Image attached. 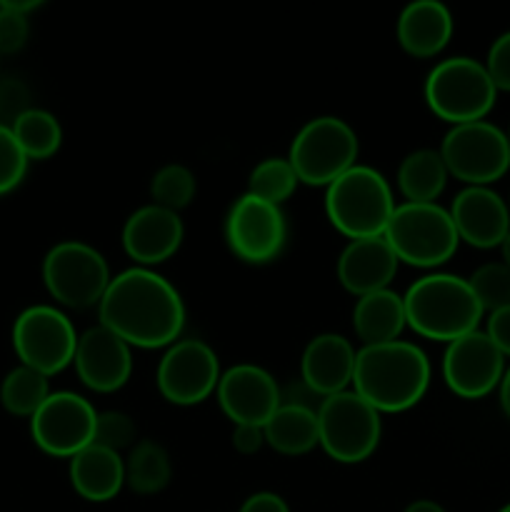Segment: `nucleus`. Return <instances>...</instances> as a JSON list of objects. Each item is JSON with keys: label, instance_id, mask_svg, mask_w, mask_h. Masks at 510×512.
Here are the masks:
<instances>
[{"label": "nucleus", "instance_id": "nucleus-11", "mask_svg": "<svg viewBox=\"0 0 510 512\" xmlns=\"http://www.w3.org/2000/svg\"><path fill=\"white\" fill-rule=\"evenodd\" d=\"M13 348L20 365L53 378L73 365L78 333L55 305H30L15 318Z\"/></svg>", "mask_w": 510, "mask_h": 512}, {"label": "nucleus", "instance_id": "nucleus-16", "mask_svg": "<svg viewBox=\"0 0 510 512\" xmlns=\"http://www.w3.org/2000/svg\"><path fill=\"white\" fill-rule=\"evenodd\" d=\"M215 398L230 423L260 425V428L283 405L278 380L268 370L253 363H238L223 370Z\"/></svg>", "mask_w": 510, "mask_h": 512}, {"label": "nucleus", "instance_id": "nucleus-34", "mask_svg": "<svg viewBox=\"0 0 510 512\" xmlns=\"http://www.w3.org/2000/svg\"><path fill=\"white\" fill-rule=\"evenodd\" d=\"M28 163L30 160L20 150L13 130L0 125V195L10 193V190L23 183L25 173H28Z\"/></svg>", "mask_w": 510, "mask_h": 512}, {"label": "nucleus", "instance_id": "nucleus-32", "mask_svg": "<svg viewBox=\"0 0 510 512\" xmlns=\"http://www.w3.org/2000/svg\"><path fill=\"white\" fill-rule=\"evenodd\" d=\"M470 290L478 298L483 313H493V310L510 305V268L500 260V263H485L475 268V273L468 278Z\"/></svg>", "mask_w": 510, "mask_h": 512}, {"label": "nucleus", "instance_id": "nucleus-29", "mask_svg": "<svg viewBox=\"0 0 510 512\" xmlns=\"http://www.w3.org/2000/svg\"><path fill=\"white\" fill-rule=\"evenodd\" d=\"M20 150L28 160H48L53 158L63 143V128L58 118L43 108H30L10 125Z\"/></svg>", "mask_w": 510, "mask_h": 512}, {"label": "nucleus", "instance_id": "nucleus-8", "mask_svg": "<svg viewBox=\"0 0 510 512\" xmlns=\"http://www.w3.org/2000/svg\"><path fill=\"white\" fill-rule=\"evenodd\" d=\"M110 280L108 260L83 240H63L43 258L45 290L63 308H98Z\"/></svg>", "mask_w": 510, "mask_h": 512}, {"label": "nucleus", "instance_id": "nucleus-23", "mask_svg": "<svg viewBox=\"0 0 510 512\" xmlns=\"http://www.w3.org/2000/svg\"><path fill=\"white\" fill-rule=\"evenodd\" d=\"M70 485L88 503H108L125 488V460L120 453L88 445L70 458Z\"/></svg>", "mask_w": 510, "mask_h": 512}, {"label": "nucleus", "instance_id": "nucleus-37", "mask_svg": "<svg viewBox=\"0 0 510 512\" xmlns=\"http://www.w3.org/2000/svg\"><path fill=\"white\" fill-rule=\"evenodd\" d=\"M25 110H30L28 90L18 80H5L0 85V125L10 128Z\"/></svg>", "mask_w": 510, "mask_h": 512}, {"label": "nucleus", "instance_id": "nucleus-40", "mask_svg": "<svg viewBox=\"0 0 510 512\" xmlns=\"http://www.w3.org/2000/svg\"><path fill=\"white\" fill-rule=\"evenodd\" d=\"M238 512H290V508L278 493L260 490V493H253L250 498H245V503L240 505Z\"/></svg>", "mask_w": 510, "mask_h": 512}, {"label": "nucleus", "instance_id": "nucleus-24", "mask_svg": "<svg viewBox=\"0 0 510 512\" xmlns=\"http://www.w3.org/2000/svg\"><path fill=\"white\" fill-rule=\"evenodd\" d=\"M405 328H408V318H405L403 295L395 290H378V293L355 300L353 330L360 340V348L395 343Z\"/></svg>", "mask_w": 510, "mask_h": 512}, {"label": "nucleus", "instance_id": "nucleus-20", "mask_svg": "<svg viewBox=\"0 0 510 512\" xmlns=\"http://www.w3.org/2000/svg\"><path fill=\"white\" fill-rule=\"evenodd\" d=\"M355 355H358V350L345 335H315L300 355V380L320 400L345 393V390L353 388Z\"/></svg>", "mask_w": 510, "mask_h": 512}, {"label": "nucleus", "instance_id": "nucleus-47", "mask_svg": "<svg viewBox=\"0 0 510 512\" xmlns=\"http://www.w3.org/2000/svg\"><path fill=\"white\" fill-rule=\"evenodd\" d=\"M508 205H510V203H508Z\"/></svg>", "mask_w": 510, "mask_h": 512}, {"label": "nucleus", "instance_id": "nucleus-14", "mask_svg": "<svg viewBox=\"0 0 510 512\" xmlns=\"http://www.w3.org/2000/svg\"><path fill=\"white\" fill-rule=\"evenodd\" d=\"M98 410L83 395L58 390L30 418V435L43 453L53 458H73L93 445Z\"/></svg>", "mask_w": 510, "mask_h": 512}, {"label": "nucleus", "instance_id": "nucleus-41", "mask_svg": "<svg viewBox=\"0 0 510 512\" xmlns=\"http://www.w3.org/2000/svg\"><path fill=\"white\" fill-rule=\"evenodd\" d=\"M0 5H3V8L15 10V13L20 15H30L35 8H40V0H3Z\"/></svg>", "mask_w": 510, "mask_h": 512}, {"label": "nucleus", "instance_id": "nucleus-12", "mask_svg": "<svg viewBox=\"0 0 510 512\" xmlns=\"http://www.w3.org/2000/svg\"><path fill=\"white\" fill-rule=\"evenodd\" d=\"M220 360L205 340L180 338L165 348L155 370V385L165 403L178 408H193L205 403L218 390Z\"/></svg>", "mask_w": 510, "mask_h": 512}, {"label": "nucleus", "instance_id": "nucleus-31", "mask_svg": "<svg viewBox=\"0 0 510 512\" xmlns=\"http://www.w3.org/2000/svg\"><path fill=\"white\" fill-rule=\"evenodd\" d=\"M198 193V180L195 173L183 163H168L163 168L155 170L153 180H150V200L153 205H160L165 210H180L188 208Z\"/></svg>", "mask_w": 510, "mask_h": 512}, {"label": "nucleus", "instance_id": "nucleus-44", "mask_svg": "<svg viewBox=\"0 0 510 512\" xmlns=\"http://www.w3.org/2000/svg\"><path fill=\"white\" fill-rule=\"evenodd\" d=\"M500 253H503V263L510 268V233H508V238L503 240V245H500Z\"/></svg>", "mask_w": 510, "mask_h": 512}, {"label": "nucleus", "instance_id": "nucleus-2", "mask_svg": "<svg viewBox=\"0 0 510 512\" xmlns=\"http://www.w3.org/2000/svg\"><path fill=\"white\" fill-rule=\"evenodd\" d=\"M430 388V360L418 345L395 340L363 345L355 355L353 388L370 408L405 413L425 398Z\"/></svg>", "mask_w": 510, "mask_h": 512}, {"label": "nucleus", "instance_id": "nucleus-15", "mask_svg": "<svg viewBox=\"0 0 510 512\" xmlns=\"http://www.w3.org/2000/svg\"><path fill=\"white\" fill-rule=\"evenodd\" d=\"M505 375V355L495 348L485 330L463 335L448 343L443 355V380L463 400H480L500 388Z\"/></svg>", "mask_w": 510, "mask_h": 512}, {"label": "nucleus", "instance_id": "nucleus-45", "mask_svg": "<svg viewBox=\"0 0 510 512\" xmlns=\"http://www.w3.org/2000/svg\"><path fill=\"white\" fill-rule=\"evenodd\" d=\"M498 512H510V503H508V505H503V508H500Z\"/></svg>", "mask_w": 510, "mask_h": 512}, {"label": "nucleus", "instance_id": "nucleus-27", "mask_svg": "<svg viewBox=\"0 0 510 512\" xmlns=\"http://www.w3.org/2000/svg\"><path fill=\"white\" fill-rule=\"evenodd\" d=\"M173 478L168 450L155 440H138L125 458V488L135 495L163 493Z\"/></svg>", "mask_w": 510, "mask_h": 512}, {"label": "nucleus", "instance_id": "nucleus-38", "mask_svg": "<svg viewBox=\"0 0 510 512\" xmlns=\"http://www.w3.org/2000/svg\"><path fill=\"white\" fill-rule=\"evenodd\" d=\"M485 335L495 343V348L510 358V305L505 308L493 310L488 315V323H485Z\"/></svg>", "mask_w": 510, "mask_h": 512}, {"label": "nucleus", "instance_id": "nucleus-21", "mask_svg": "<svg viewBox=\"0 0 510 512\" xmlns=\"http://www.w3.org/2000/svg\"><path fill=\"white\" fill-rule=\"evenodd\" d=\"M398 268V255L393 253L383 235L380 238L348 240V245L340 250L338 263H335L338 283L355 298L388 290L398 275Z\"/></svg>", "mask_w": 510, "mask_h": 512}, {"label": "nucleus", "instance_id": "nucleus-43", "mask_svg": "<svg viewBox=\"0 0 510 512\" xmlns=\"http://www.w3.org/2000/svg\"><path fill=\"white\" fill-rule=\"evenodd\" d=\"M403 512H445V508L435 500H413Z\"/></svg>", "mask_w": 510, "mask_h": 512}, {"label": "nucleus", "instance_id": "nucleus-7", "mask_svg": "<svg viewBox=\"0 0 510 512\" xmlns=\"http://www.w3.org/2000/svg\"><path fill=\"white\" fill-rule=\"evenodd\" d=\"M358 153V135L343 118L318 115L295 133L288 160L300 183L310 188H328L358 165Z\"/></svg>", "mask_w": 510, "mask_h": 512}, {"label": "nucleus", "instance_id": "nucleus-10", "mask_svg": "<svg viewBox=\"0 0 510 512\" xmlns=\"http://www.w3.org/2000/svg\"><path fill=\"white\" fill-rule=\"evenodd\" d=\"M438 150L450 178L465 188H490L510 170L508 133L488 120L453 125Z\"/></svg>", "mask_w": 510, "mask_h": 512}, {"label": "nucleus", "instance_id": "nucleus-17", "mask_svg": "<svg viewBox=\"0 0 510 512\" xmlns=\"http://www.w3.org/2000/svg\"><path fill=\"white\" fill-rule=\"evenodd\" d=\"M73 368L80 383L93 393H118L133 375V348L98 323L78 335Z\"/></svg>", "mask_w": 510, "mask_h": 512}, {"label": "nucleus", "instance_id": "nucleus-9", "mask_svg": "<svg viewBox=\"0 0 510 512\" xmlns=\"http://www.w3.org/2000/svg\"><path fill=\"white\" fill-rule=\"evenodd\" d=\"M320 445L340 465L365 463L378 450L383 420L355 390L330 395L318 408Z\"/></svg>", "mask_w": 510, "mask_h": 512}, {"label": "nucleus", "instance_id": "nucleus-46", "mask_svg": "<svg viewBox=\"0 0 510 512\" xmlns=\"http://www.w3.org/2000/svg\"><path fill=\"white\" fill-rule=\"evenodd\" d=\"M508 143H510V128H508Z\"/></svg>", "mask_w": 510, "mask_h": 512}, {"label": "nucleus", "instance_id": "nucleus-4", "mask_svg": "<svg viewBox=\"0 0 510 512\" xmlns=\"http://www.w3.org/2000/svg\"><path fill=\"white\" fill-rule=\"evenodd\" d=\"M395 205L390 183L370 165L358 163L325 188V215L348 240L385 235Z\"/></svg>", "mask_w": 510, "mask_h": 512}, {"label": "nucleus", "instance_id": "nucleus-30", "mask_svg": "<svg viewBox=\"0 0 510 512\" xmlns=\"http://www.w3.org/2000/svg\"><path fill=\"white\" fill-rule=\"evenodd\" d=\"M298 185L300 180L288 158H265L250 170L248 190L245 193L283 208V203L290 200V195L298 190Z\"/></svg>", "mask_w": 510, "mask_h": 512}, {"label": "nucleus", "instance_id": "nucleus-5", "mask_svg": "<svg viewBox=\"0 0 510 512\" xmlns=\"http://www.w3.org/2000/svg\"><path fill=\"white\" fill-rule=\"evenodd\" d=\"M425 103L435 118L453 125L478 123L493 110L498 90L480 60L468 55L440 60L425 78Z\"/></svg>", "mask_w": 510, "mask_h": 512}, {"label": "nucleus", "instance_id": "nucleus-13", "mask_svg": "<svg viewBox=\"0 0 510 512\" xmlns=\"http://www.w3.org/2000/svg\"><path fill=\"white\" fill-rule=\"evenodd\" d=\"M225 243L248 265H268L280 258L288 243V220L280 205L243 193L225 215Z\"/></svg>", "mask_w": 510, "mask_h": 512}, {"label": "nucleus", "instance_id": "nucleus-36", "mask_svg": "<svg viewBox=\"0 0 510 512\" xmlns=\"http://www.w3.org/2000/svg\"><path fill=\"white\" fill-rule=\"evenodd\" d=\"M485 70H488L490 80H493L495 90H505L510 93V30L508 33L498 35L493 40L488 50V58H485Z\"/></svg>", "mask_w": 510, "mask_h": 512}, {"label": "nucleus", "instance_id": "nucleus-6", "mask_svg": "<svg viewBox=\"0 0 510 512\" xmlns=\"http://www.w3.org/2000/svg\"><path fill=\"white\" fill-rule=\"evenodd\" d=\"M383 238L400 263L423 270L448 263L460 245L453 218L438 203H398Z\"/></svg>", "mask_w": 510, "mask_h": 512}, {"label": "nucleus", "instance_id": "nucleus-28", "mask_svg": "<svg viewBox=\"0 0 510 512\" xmlns=\"http://www.w3.org/2000/svg\"><path fill=\"white\" fill-rule=\"evenodd\" d=\"M48 398L50 378L28 365H18L15 370H10L0 385V403L15 418H33Z\"/></svg>", "mask_w": 510, "mask_h": 512}, {"label": "nucleus", "instance_id": "nucleus-1", "mask_svg": "<svg viewBox=\"0 0 510 512\" xmlns=\"http://www.w3.org/2000/svg\"><path fill=\"white\" fill-rule=\"evenodd\" d=\"M98 323L130 348H170L183 335L185 303L170 280L135 265L113 275L98 305Z\"/></svg>", "mask_w": 510, "mask_h": 512}, {"label": "nucleus", "instance_id": "nucleus-35", "mask_svg": "<svg viewBox=\"0 0 510 512\" xmlns=\"http://www.w3.org/2000/svg\"><path fill=\"white\" fill-rule=\"evenodd\" d=\"M28 35V15H20L0 5V55H13L23 50L28 43Z\"/></svg>", "mask_w": 510, "mask_h": 512}, {"label": "nucleus", "instance_id": "nucleus-19", "mask_svg": "<svg viewBox=\"0 0 510 512\" xmlns=\"http://www.w3.org/2000/svg\"><path fill=\"white\" fill-rule=\"evenodd\" d=\"M448 213L460 243L478 250L500 248L510 233V205L493 188H463Z\"/></svg>", "mask_w": 510, "mask_h": 512}, {"label": "nucleus", "instance_id": "nucleus-22", "mask_svg": "<svg viewBox=\"0 0 510 512\" xmlns=\"http://www.w3.org/2000/svg\"><path fill=\"white\" fill-rule=\"evenodd\" d=\"M455 20L438 0H413L395 20V38L410 58H435L450 43Z\"/></svg>", "mask_w": 510, "mask_h": 512}, {"label": "nucleus", "instance_id": "nucleus-18", "mask_svg": "<svg viewBox=\"0 0 510 512\" xmlns=\"http://www.w3.org/2000/svg\"><path fill=\"white\" fill-rule=\"evenodd\" d=\"M183 240L185 225L180 213H173V210H165L153 203L130 213V218L123 225V233H120L125 255L138 268L150 270L173 258L180 245H183Z\"/></svg>", "mask_w": 510, "mask_h": 512}, {"label": "nucleus", "instance_id": "nucleus-3", "mask_svg": "<svg viewBox=\"0 0 510 512\" xmlns=\"http://www.w3.org/2000/svg\"><path fill=\"white\" fill-rule=\"evenodd\" d=\"M408 328L420 338L453 343L475 333L483 320V308L468 280L450 273H430L415 280L403 295Z\"/></svg>", "mask_w": 510, "mask_h": 512}, {"label": "nucleus", "instance_id": "nucleus-33", "mask_svg": "<svg viewBox=\"0 0 510 512\" xmlns=\"http://www.w3.org/2000/svg\"><path fill=\"white\" fill-rule=\"evenodd\" d=\"M135 440H138V425L128 413H123V410H103V413H98L93 445L123 453V450L135 448Z\"/></svg>", "mask_w": 510, "mask_h": 512}, {"label": "nucleus", "instance_id": "nucleus-42", "mask_svg": "<svg viewBox=\"0 0 510 512\" xmlns=\"http://www.w3.org/2000/svg\"><path fill=\"white\" fill-rule=\"evenodd\" d=\"M500 408H503V413L508 415V420H510V365L508 368H505V375H503V380H500Z\"/></svg>", "mask_w": 510, "mask_h": 512}, {"label": "nucleus", "instance_id": "nucleus-39", "mask_svg": "<svg viewBox=\"0 0 510 512\" xmlns=\"http://www.w3.org/2000/svg\"><path fill=\"white\" fill-rule=\"evenodd\" d=\"M230 443H233L235 453L255 455L265 448V433L260 425H233Z\"/></svg>", "mask_w": 510, "mask_h": 512}, {"label": "nucleus", "instance_id": "nucleus-26", "mask_svg": "<svg viewBox=\"0 0 510 512\" xmlns=\"http://www.w3.org/2000/svg\"><path fill=\"white\" fill-rule=\"evenodd\" d=\"M448 178L440 150L418 148L400 160L395 185L403 195V203H435L443 195Z\"/></svg>", "mask_w": 510, "mask_h": 512}, {"label": "nucleus", "instance_id": "nucleus-25", "mask_svg": "<svg viewBox=\"0 0 510 512\" xmlns=\"http://www.w3.org/2000/svg\"><path fill=\"white\" fill-rule=\"evenodd\" d=\"M265 445L275 453L300 458L308 455L320 445L318 433V410L305 408V405L283 403L275 410L273 418L263 425Z\"/></svg>", "mask_w": 510, "mask_h": 512}]
</instances>
